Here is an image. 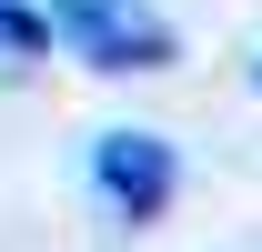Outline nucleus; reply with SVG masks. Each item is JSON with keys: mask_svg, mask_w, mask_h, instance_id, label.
Returning <instances> with one entry per match:
<instances>
[{"mask_svg": "<svg viewBox=\"0 0 262 252\" xmlns=\"http://www.w3.org/2000/svg\"><path fill=\"white\" fill-rule=\"evenodd\" d=\"M51 31L91 71H171V20H151L141 0H51Z\"/></svg>", "mask_w": 262, "mask_h": 252, "instance_id": "f257e3e1", "label": "nucleus"}, {"mask_svg": "<svg viewBox=\"0 0 262 252\" xmlns=\"http://www.w3.org/2000/svg\"><path fill=\"white\" fill-rule=\"evenodd\" d=\"M91 192H101V212L111 222H162L171 212V192H182V161H171L162 131H101L91 141Z\"/></svg>", "mask_w": 262, "mask_h": 252, "instance_id": "f03ea898", "label": "nucleus"}, {"mask_svg": "<svg viewBox=\"0 0 262 252\" xmlns=\"http://www.w3.org/2000/svg\"><path fill=\"white\" fill-rule=\"evenodd\" d=\"M51 10H20V0H0V61H31V51H51Z\"/></svg>", "mask_w": 262, "mask_h": 252, "instance_id": "7ed1b4c3", "label": "nucleus"}, {"mask_svg": "<svg viewBox=\"0 0 262 252\" xmlns=\"http://www.w3.org/2000/svg\"><path fill=\"white\" fill-rule=\"evenodd\" d=\"M252 81H262V71H252Z\"/></svg>", "mask_w": 262, "mask_h": 252, "instance_id": "20e7f679", "label": "nucleus"}]
</instances>
